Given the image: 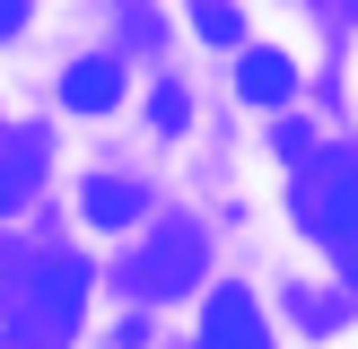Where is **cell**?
I'll list each match as a JSON object with an SVG mask.
<instances>
[{"instance_id":"cell-6","label":"cell","mask_w":358,"mask_h":349,"mask_svg":"<svg viewBox=\"0 0 358 349\" xmlns=\"http://www.w3.org/2000/svg\"><path fill=\"white\" fill-rule=\"evenodd\" d=\"M236 87H245L254 105H289V96H297V61H289V52H245Z\"/></svg>"},{"instance_id":"cell-11","label":"cell","mask_w":358,"mask_h":349,"mask_svg":"<svg viewBox=\"0 0 358 349\" xmlns=\"http://www.w3.org/2000/svg\"><path fill=\"white\" fill-rule=\"evenodd\" d=\"M27 27V9H17V0H0V35H17Z\"/></svg>"},{"instance_id":"cell-4","label":"cell","mask_w":358,"mask_h":349,"mask_svg":"<svg viewBox=\"0 0 358 349\" xmlns=\"http://www.w3.org/2000/svg\"><path fill=\"white\" fill-rule=\"evenodd\" d=\"M306 209H315V227H324L332 244H358V166H341V174H324Z\"/></svg>"},{"instance_id":"cell-2","label":"cell","mask_w":358,"mask_h":349,"mask_svg":"<svg viewBox=\"0 0 358 349\" xmlns=\"http://www.w3.org/2000/svg\"><path fill=\"white\" fill-rule=\"evenodd\" d=\"M192 279H201V236H192L184 218H166V227L131 253V288H140V297H184Z\"/></svg>"},{"instance_id":"cell-3","label":"cell","mask_w":358,"mask_h":349,"mask_svg":"<svg viewBox=\"0 0 358 349\" xmlns=\"http://www.w3.org/2000/svg\"><path fill=\"white\" fill-rule=\"evenodd\" d=\"M201 349H262V306L245 288H219L201 314Z\"/></svg>"},{"instance_id":"cell-10","label":"cell","mask_w":358,"mask_h":349,"mask_svg":"<svg viewBox=\"0 0 358 349\" xmlns=\"http://www.w3.org/2000/svg\"><path fill=\"white\" fill-rule=\"evenodd\" d=\"M149 114H157V131H184V87H157Z\"/></svg>"},{"instance_id":"cell-8","label":"cell","mask_w":358,"mask_h":349,"mask_svg":"<svg viewBox=\"0 0 358 349\" xmlns=\"http://www.w3.org/2000/svg\"><path fill=\"white\" fill-rule=\"evenodd\" d=\"M87 218H96V227H131V218H140V184L96 174V184H87Z\"/></svg>"},{"instance_id":"cell-7","label":"cell","mask_w":358,"mask_h":349,"mask_svg":"<svg viewBox=\"0 0 358 349\" xmlns=\"http://www.w3.org/2000/svg\"><path fill=\"white\" fill-rule=\"evenodd\" d=\"M35 166H44V131H17L9 149H0V209H17V201H27Z\"/></svg>"},{"instance_id":"cell-5","label":"cell","mask_w":358,"mask_h":349,"mask_svg":"<svg viewBox=\"0 0 358 349\" xmlns=\"http://www.w3.org/2000/svg\"><path fill=\"white\" fill-rule=\"evenodd\" d=\"M114 96H122V70L105 61V52H87V61H70V79H62V105H70V114H105Z\"/></svg>"},{"instance_id":"cell-1","label":"cell","mask_w":358,"mask_h":349,"mask_svg":"<svg viewBox=\"0 0 358 349\" xmlns=\"http://www.w3.org/2000/svg\"><path fill=\"white\" fill-rule=\"evenodd\" d=\"M87 262L79 253H44L17 271V297H9V349H44V341H70L79 332V306H87Z\"/></svg>"},{"instance_id":"cell-12","label":"cell","mask_w":358,"mask_h":349,"mask_svg":"<svg viewBox=\"0 0 358 349\" xmlns=\"http://www.w3.org/2000/svg\"><path fill=\"white\" fill-rule=\"evenodd\" d=\"M332 253H341V271H350V288H358V244H332Z\"/></svg>"},{"instance_id":"cell-9","label":"cell","mask_w":358,"mask_h":349,"mask_svg":"<svg viewBox=\"0 0 358 349\" xmlns=\"http://www.w3.org/2000/svg\"><path fill=\"white\" fill-rule=\"evenodd\" d=\"M192 27H201L210 44H236V35H245V17H236V9H210V0H201V9H192Z\"/></svg>"}]
</instances>
